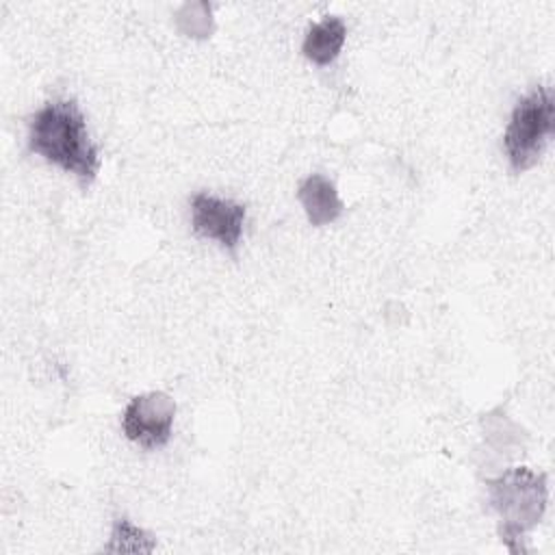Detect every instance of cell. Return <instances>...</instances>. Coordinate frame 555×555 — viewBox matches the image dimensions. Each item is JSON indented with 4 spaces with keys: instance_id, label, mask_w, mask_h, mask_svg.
Returning <instances> with one entry per match:
<instances>
[{
    "instance_id": "1",
    "label": "cell",
    "mask_w": 555,
    "mask_h": 555,
    "mask_svg": "<svg viewBox=\"0 0 555 555\" xmlns=\"http://www.w3.org/2000/svg\"><path fill=\"white\" fill-rule=\"evenodd\" d=\"M28 150L46 163L76 176L87 189L100 169V152L91 141L82 111L74 100L56 98L43 104L28 124Z\"/></svg>"
},
{
    "instance_id": "2",
    "label": "cell",
    "mask_w": 555,
    "mask_h": 555,
    "mask_svg": "<svg viewBox=\"0 0 555 555\" xmlns=\"http://www.w3.org/2000/svg\"><path fill=\"white\" fill-rule=\"evenodd\" d=\"M488 492L490 505L501 518V540L512 553H518L516 542L540 522L546 509V475L525 466L509 468L496 479L488 481Z\"/></svg>"
},
{
    "instance_id": "3",
    "label": "cell",
    "mask_w": 555,
    "mask_h": 555,
    "mask_svg": "<svg viewBox=\"0 0 555 555\" xmlns=\"http://www.w3.org/2000/svg\"><path fill=\"white\" fill-rule=\"evenodd\" d=\"M553 119L555 98L551 87H535L516 102L503 132V147L512 171H527L540 160L548 137L553 134Z\"/></svg>"
},
{
    "instance_id": "4",
    "label": "cell",
    "mask_w": 555,
    "mask_h": 555,
    "mask_svg": "<svg viewBox=\"0 0 555 555\" xmlns=\"http://www.w3.org/2000/svg\"><path fill=\"white\" fill-rule=\"evenodd\" d=\"M176 403L167 392L154 390L130 399L121 414V429L126 438L147 451L163 449L173 429Z\"/></svg>"
},
{
    "instance_id": "5",
    "label": "cell",
    "mask_w": 555,
    "mask_h": 555,
    "mask_svg": "<svg viewBox=\"0 0 555 555\" xmlns=\"http://www.w3.org/2000/svg\"><path fill=\"white\" fill-rule=\"evenodd\" d=\"M191 206V228L197 236L215 241L225 251L234 254L247 217V208L234 199L217 197L210 193H195L189 199Z\"/></svg>"
},
{
    "instance_id": "6",
    "label": "cell",
    "mask_w": 555,
    "mask_h": 555,
    "mask_svg": "<svg viewBox=\"0 0 555 555\" xmlns=\"http://www.w3.org/2000/svg\"><path fill=\"white\" fill-rule=\"evenodd\" d=\"M297 199L301 202L308 221L317 228L336 221L345 208L334 182L321 173H312L299 184Z\"/></svg>"
},
{
    "instance_id": "7",
    "label": "cell",
    "mask_w": 555,
    "mask_h": 555,
    "mask_svg": "<svg viewBox=\"0 0 555 555\" xmlns=\"http://www.w3.org/2000/svg\"><path fill=\"white\" fill-rule=\"evenodd\" d=\"M345 39H347L345 22L336 15H327L325 20L308 28L301 43V52L314 65H330L340 54Z\"/></svg>"
},
{
    "instance_id": "8",
    "label": "cell",
    "mask_w": 555,
    "mask_h": 555,
    "mask_svg": "<svg viewBox=\"0 0 555 555\" xmlns=\"http://www.w3.org/2000/svg\"><path fill=\"white\" fill-rule=\"evenodd\" d=\"M156 542L128 518H117L113 525L111 542L104 546L108 553H152Z\"/></svg>"
}]
</instances>
